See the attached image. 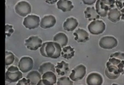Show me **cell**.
Here are the masks:
<instances>
[{
  "instance_id": "1",
  "label": "cell",
  "mask_w": 124,
  "mask_h": 85,
  "mask_svg": "<svg viewBox=\"0 0 124 85\" xmlns=\"http://www.w3.org/2000/svg\"><path fill=\"white\" fill-rule=\"evenodd\" d=\"M105 74L111 79L117 78L121 73L124 74V60L115 58H111L107 64Z\"/></svg>"
},
{
  "instance_id": "2",
  "label": "cell",
  "mask_w": 124,
  "mask_h": 85,
  "mask_svg": "<svg viewBox=\"0 0 124 85\" xmlns=\"http://www.w3.org/2000/svg\"><path fill=\"white\" fill-rule=\"evenodd\" d=\"M40 51L43 56L55 59L60 56L62 49L59 43L47 42L44 43L42 45Z\"/></svg>"
},
{
  "instance_id": "3",
  "label": "cell",
  "mask_w": 124,
  "mask_h": 85,
  "mask_svg": "<svg viewBox=\"0 0 124 85\" xmlns=\"http://www.w3.org/2000/svg\"><path fill=\"white\" fill-rule=\"evenodd\" d=\"M115 0H97L96 4V11L101 17L107 16L108 11L115 7Z\"/></svg>"
},
{
  "instance_id": "4",
  "label": "cell",
  "mask_w": 124,
  "mask_h": 85,
  "mask_svg": "<svg viewBox=\"0 0 124 85\" xmlns=\"http://www.w3.org/2000/svg\"><path fill=\"white\" fill-rule=\"evenodd\" d=\"M23 78V74L16 66L10 67L6 73L5 80L10 83L16 82Z\"/></svg>"
},
{
  "instance_id": "5",
  "label": "cell",
  "mask_w": 124,
  "mask_h": 85,
  "mask_svg": "<svg viewBox=\"0 0 124 85\" xmlns=\"http://www.w3.org/2000/svg\"><path fill=\"white\" fill-rule=\"evenodd\" d=\"M105 28V23L101 20L94 21L92 22L88 26L90 32L93 35L101 34L104 31Z\"/></svg>"
},
{
  "instance_id": "6",
  "label": "cell",
  "mask_w": 124,
  "mask_h": 85,
  "mask_svg": "<svg viewBox=\"0 0 124 85\" xmlns=\"http://www.w3.org/2000/svg\"><path fill=\"white\" fill-rule=\"evenodd\" d=\"M15 10L17 14L22 17H25L31 13V7L27 2L21 1L16 5Z\"/></svg>"
},
{
  "instance_id": "7",
  "label": "cell",
  "mask_w": 124,
  "mask_h": 85,
  "mask_svg": "<svg viewBox=\"0 0 124 85\" xmlns=\"http://www.w3.org/2000/svg\"><path fill=\"white\" fill-rule=\"evenodd\" d=\"M86 72L85 66L83 65H80L72 70L70 78L74 81H77L83 78L85 76Z\"/></svg>"
},
{
  "instance_id": "8",
  "label": "cell",
  "mask_w": 124,
  "mask_h": 85,
  "mask_svg": "<svg viewBox=\"0 0 124 85\" xmlns=\"http://www.w3.org/2000/svg\"><path fill=\"white\" fill-rule=\"evenodd\" d=\"M117 41L114 37L112 36H105L100 40V46L104 49H110L117 46Z\"/></svg>"
},
{
  "instance_id": "9",
  "label": "cell",
  "mask_w": 124,
  "mask_h": 85,
  "mask_svg": "<svg viewBox=\"0 0 124 85\" xmlns=\"http://www.w3.org/2000/svg\"><path fill=\"white\" fill-rule=\"evenodd\" d=\"M40 21L39 17L37 16L29 15L24 19L23 23L26 28L29 29H34L38 27Z\"/></svg>"
},
{
  "instance_id": "10",
  "label": "cell",
  "mask_w": 124,
  "mask_h": 85,
  "mask_svg": "<svg viewBox=\"0 0 124 85\" xmlns=\"http://www.w3.org/2000/svg\"><path fill=\"white\" fill-rule=\"evenodd\" d=\"M33 62L30 57H22L19 63L18 67L20 70L23 73L28 72L33 68Z\"/></svg>"
},
{
  "instance_id": "11",
  "label": "cell",
  "mask_w": 124,
  "mask_h": 85,
  "mask_svg": "<svg viewBox=\"0 0 124 85\" xmlns=\"http://www.w3.org/2000/svg\"><path fill=\"white\" fill-rule=\"evenodd\" d=\"M42 42V40L38 37L32 36L26 39L25 44L30 50L35 51L41 46Z\"/></svg>"
},
{
  "instance_id": "12",
  "label": "cell",
  "mask_w": 124,
  "mask_h": 85,
  "mask_svg": "<svg viewBox=\"0 0 124 85\" xmlns=\"http://www.w3.org/2000/svg\"><path fill=\"white\" fill-rule=\"evenodd\" d=\"M86 82L89 85H101L103 83V79L101 75L97 73H92L87 77Z\"/></svg>"
},
{
  "instance_id": "13",
  "label": "cell",
  "mask_w": 124,
  "mask_h": 85,
  "mask_svg": "<svg viewBox=\"0 0 124 85\" xmlns=\"http://www.w3.org/2000/svg\"><path fill=\"white\" fill-rule=\"evenodd\" d=\"M56 22L55 17L51 15L46 16L42 19L40 23L41 28L46 29L54 26Z\"/></svg>"
},
{
  "instance_id": "14",
  "label": "cell",
  "mask_w": 124,
  "mask_h": 85,
  "mask_svg": "<svg viewBox=\"0 0 124 85\" xmlns=\"http://www.w3.org/2000/svg\"><path fill=\"white\" fill-rule=\"evenodd\" d=\"M75 40L79 43H84L89 40V34L86 31L78 29L73 33Z\"/></svg>"
},
{
  "instance_id": "15",
  "label": "cell",
  "mask_w": 124,
  "mask_h": 85,
  "mask_svg": "<svg viewBox=\"0 0 124 85\" xmlns=\"http://www.w3.org/2000/svg\"><path fill=\"white\" fill-rule=\"evenodd\" d=\"M78 23L77 19L73 17L67 19L64 23L63 27L65 30L68 31H73L78 26Z\"/></svg>"
},
{
  "instance_id": "16",
  "label": "cell",
  "mask_w": 124,
  "mask_h": 85,
  "mask_svg": "<svg viewBox=\"0 0 124 85\" xmlns=\"http://www.w3.org/2000/svg\"><path fill=\"white\" fill-rule=\"evenodd\" d=\"M57 5L58 8L64 12L71 11L74 7L72 2L66 0H60L57 2Z\"/></svg>"
},
{
  "instance_id": "17",
  "label": "cell",
  "mask_w": 124,
  "mask_h": 85,
  "mask_svg": "<svg viewBox=\"0 0 124 85\" xmlns=\"http://www.w3.org/2000/svg\"><path fill=\"white\" fill-rule=\"evenodd\" d=\"M27 79L30 81L31 85H36L41 79V76L37 71H32L30 72L26 77Z\"/></svg>"
},
{
  "instance_id": "18",
  "label": "cell",
  "mask_w": 124,
  "mask_h": 85,
  "mask_svg": "<svg viewBox=\"0 0 124 85\" xmlns=\"http://www.w3.org/2000/svg\"><path fill=\"white\" fill-rule=\"evenodd\" d=\"M53 41L60 45L62 48L66 46L68 39L66 35L63 33H57L54 37Z\"/></svg>"
},
{
  "instance_id": "19",
  "label": "cell",
  "mask_w": 124,
  "mask_h": 85,
  "mask_svg": "<svg viewBox=\"0 0 124 85\" xmlns=\"http://www.w3.org/2000/svg\"><path fill=\"white\" fill-rule=\"evenodd\" d=\"M57 65L55 67L56 72L59 75L63 76L67 73L69 71V64L63 61L57 63Z\"/></svg>"
},
{
  "instance_id": "20",
  "label": "cell",
  "mask_w": 124,
  "mask_h": 85,
  "mask_svg": "<svg viewBox=\"0 0 124 85\" xmlns=\"http://www.w3.org/2000/svg\"><path fill=\"white\" fill-rule=\"evenodd\" d=\"M85 17L88 19L89 20H95L100 18V16L98 14L96 10L93 7H88L85 11Z\"/></svg>"
},
{
  "instance_id": "21",
  "label": "cell",
  "mask_w": 124,
  "mask_h": 85,
  "mask_svg": "<svg viewBox=\"0 0 124 85\" xmlns=\"http://www.w3.org/2000/svg\"><path fill=\"white\" fill-rule=\"evenodd\" d=\"M108 19L114 23H116L120 20L122 14L117 8L111 9L108 13Z\"/></svg>"
},
{
  "instance_id": "22",
  "label": "cell",
  "mask_w": 124,
  "mask_h": 85,
  "mask_svg": "<svg viewBox=\"0 0 124 85\" xmlns=\"http://www.w3.org/2000/svg\"><path fill=\"white\" fill-rule=\"evenodd\" d=\"M42 78L46 82L47 85H53L57 82V78L54 73L47 72L43 74Z\"/></svg>"
},
{
  "instance_id": "23",
  "label": "cell",
  "mask_w": 124,
  "mask_h": 85,
  "mask_svg": "<svg viewBox=\"0 0 124 85\" xmlns=\"http://www.w3.org/2000/svg\"><path fill=\"white\" fill-rule=\"evenodd\" d=\"M39 70L41 75H43L47 72H51L54 73L55 71L54 65L50 62L44 63L39 67Z\"/></svg>"
},
{
  "instance_id": "24",
  "label": "cell",
  "mask_w": 124,
  "mask_h": 85,
  "mask_svg": "<svg viewBox=\"0 0 124 85\" xmlns=\"http://www.w3.org/2000/svg\"><path fill=\"white\" fill-rule=\"evenodd\" d=\"M74 49L70 46L64 47L61 52L62 56L68 60L71 59L74 56L75 51Z\"/></svg>"
},
{
  "instance_id": "25",
  "label": "cell",
  "mask_w": 124,
  "mask_h": 85,
  "mask_svg": "<svg viewBox=\"0 0 124 85\" xmlns=\"http://www.w3.org/2000/svg\"><path fill=\"white\" fill-rule=\"evenodd\" d=\"M15 60V57L12 53L6 51L5 52V65H6L13 64Z\"/></svg>"
},
{
  "instance_id": "26",
  "label": "cell",
  "mask_w": 124,
  "mask_h": 85,
  "mask_svg": "<svg viewBox=\"0 0 124 85\" xmlns=\"http://www.w3.org/2000/svg\"><path fill=\"white\" fill-rule=\"evenodd\" d=\"M57 85H73V81L70 80L68 77H63L58 79Z\"/></svg>"
},
{
  "instance_id": "27",
  "label": "cell",
  "mask_w": 124,
  "mask_h": 85,
  "mask_svg": "<svg viewBox=\"0 0 124 85\" xmlns=\"http://www.w3.org/2000/svg\"><path fill=\"white\" fill-rule=\"evenodd\" d=\"M118 9L121 11L122 17H124V0H116L115 1Z\"/></svg>"
},
{
  "instance_id": "28",
  "label": "cell",
  "mask_w": 124,
  "mask_h": 85,
  "mask_svg": "<svg viewBox=\"0 0 124 85\" xmlns=\"http://www.w3.org/2000/svg\"><path fill=\"white\" fill-rule=\"evenodd\" d=\"M115 58L124 60V53L120 52H116L112 54L110 58Z\"/></svg>"
},
{
  "instance_id": "29",
  "label": "cell",
  "mask_w": 124,
  "mask_h": 85,
  "mask_svg": "<svg viewBox=\"0 0 124 85\" xmlns=\"http://www.w3.org/2000/svg\"><path fill=\"white\" fill-rule=\"evenodd\" d=\"M5 33L7 36H11L12 33L14 32V30L12 29L13 26L8 25H7L5 26Z\"/></svg>"
},
{
  "instance_id": "30",
  "label": "cell",
  "mask_w": 124,
  "mask_h": 85,
  "mask_svg": "<svg viewBox=\"0 0 124 85\" xmlns=\"http://www.w3.org/2000/svg\"><path fill=\"white\" fill-rule=\"evenodd\" d=\"M17 85H31L30 81L29 79H26L25 78H23L22 79L19 81L18 83L17 84Z\"/></svg>"
},
{
  "instance_id": "31",
  "label": "cell",
  "mask_w": 124,
  "mask_h": 85,
  "mask_svg": "<svg viewBox=\"0 0 124 85\" xmlns=\"http://www.w3.org/2000/svg\"><path fill=\"white\" fill-rule=\"evenodd\" d=\"M96 0H83L84 3L85 5H91L93 4Z\"/></svg>"
}]
</instances>
